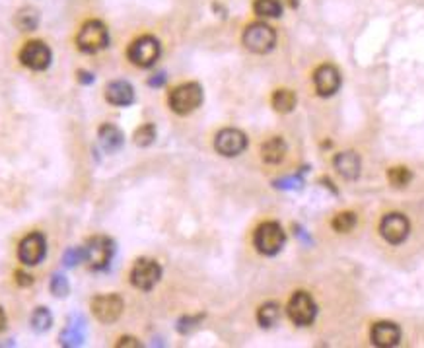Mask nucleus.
<instances>
[{
    "label": "nucleus",
    "instance_id": "31",
    "mask_svg": "<svg viewBox=\"0 0 424 348\" xmlns=\"http://www.w3.org/2000/svg\"><path fill=\"white\" fill-rule=\"evenodd\" d=\"M304 185V179L300 175H294V177H283V179H276L274 187L276 189H283V191H300Z\"/></svg>",
    "mask_w": 424,
    "mask_h": 348
},
{
    "label": "nucleus",
    "instance_id": "5",
    "mask_svg": "<svg viewBox=\"0 0 424 348\" xmlns=\"http://www.w3.org/2000/svg\"><path fill=\"white\" fill-rule=\"evenodd\" d=\"M162 54V45L154 37V35H141L137 37L129 49H127V57L132 65L139 68H150L156 65V61Z\"/></svg>",
    "mask_w": 424,
    "mask_h": 348
},
{
    "label": "nucleus",
    "instance_id": "34",
    "mask_svg": "<svg viewBox=\"0 0 424 348\" xmlns=\"http://www.w3.org/2000/svg\"><path fill=\"white\" fill-rule=\"evenodd\" d=\"M77 80L80 82V84H84V86H88V84H94V80H96V76L92 74V72H88V70H78L77 72Z\"/></svg>",
    "mask_w": 424,
    "mask_h": 348
},
{
    "label": "nucleus",
    "instance_id": "14",
    "mask_svg": "<svg viewBox=\"0 0 424 348\" xmlns=\"http://www.w3.org/2000/svg\"><path fill=\"white\" fill-rule=\"evenodd\" d=\"M314 84H316L317 96L331 98L341 88V72L333 65L317 66V70L314 72Z\"/></svg>",
    "mask_w": 424,
    "mask_h": 348
},
{
    "label": "nucleus",
    "instance_id": "21",
    "mask_svg": "<svg viewBox=\"0 0 424 348\" xmlns=\"http://www.w3.org/2000/svg\"><path fill=\"white\" fill-rule=\"evenodd\" d=\"M14 23L20 32H35L37 25H39V12L32 8V6H26L22 10H18Z\"/></svg>",
    "mask_w": 424,
    "mask_h": 348
},
{
    "label": "nucleus",
    "instance_id": "11",
    "mask_svg": "<svg viewBox=\"0 0 424 348\" xmlns=\"http://www.w3.org/2000/svg\"><path fill=\"white\" fill-rule=\"evenodd\" d=\"M160 278H162V267L154 259H139L134 263L131 271V283L134 288L148 292L160 283Z\"/></svg>",
    "mask_w": 424,
    "mask_h": 348
},
{
    "label": "nucleus",
    "instance_id": "19",
    "mask_svg": "<svg viewBox=\"0 0 424 348\" xmlns=\"http://www.w3.org/2000/svg\"><path fill=\"white\" fill-rule=\"evenodd\" d=\"M98 141H99V146H101L105 152L115 154V152H119L121 148H123V144H125V136H123V132H121L119 127H115V125H111V123H105V125H101V127H99Z\"/></svg>",
    "mask_w": 424,
    "mask_h": 348
},
{
    "label": "nucleus",
    "instance_id": "27",
    "mask_svg": "<svg viewBox=\"0 0 424 348\" xmlns=\"http://www.w3.org/2000/svg\"><path fill=\"white\" fill-rule=\"evenodd\" d=\"M154 141H156V127H154L152 123H146V125H142V127H139L134 131V144L137 146L146 148V146L154 144Z\"/></svg>",
    "mask_w": 424,
    "mask_h": 348
},
{
    "label": "nucleus",
    "instance_id": "4",
    "mask_svg": "<svg viewBox=\"0 0 424 348\" xmlns=\"http://www.w3.org/2000/svg\"><path fill=\"white\" fill-rule=\"evenodd\" d=\"M78 49L86 54H96L99 51H103L109 45V30L108 25L99 20H90L86 22L77 37Z\"/></svg>",
    "mask_w": 424,
    "mask_h": 348
},
{
    "label": "nucleus",
    "instance_id": "3",
    "mask_svg": "<svg viewBox=\"0 0 424 348\" xmlns=\"http://www.w3.org/2000/svg\"><path fill=\"white\" fill-rule=\"evenodd\" d=\"M241 41L245 45V49L255 54H267L271 53L276 45V32L272 30L269 23L265 22H253L245 28Z\"/></svg>",
    "mask_w": 424,
    "mask_h": 348
},
{
    "label": "nucleus",
    "instance_id": "22",
    "mask_svg": "<svg viewBox=\"0 0 424 348\" xmlns=\"http://www.w3.org/2000/svg\"><path fill=\"white\" fill-rule=\"evenodd\" d=\"M281 319V305L276 302H267L257 309V321L263 329H271L279 323Z\"/></svg>",
    "mask_w": 424,
    "mask_h": 348
},
{
    "label": "nucleus",
    "instance_id": "12",
    "mask_svg": "<svg viewBox=\"0 0 424 348\" xmlns=\"http://www.w3.org/2000/svg\"><path fill=\"white\" fill-rule=\"evenodd\" d=\"M123 309H125L123 298L117 294H101L92 300V314L105 325L115 323L123 316Z\"/></svg>",
    "mask_w": 424,
    "mask_h": 348
},
{
    "label": "nucleus",
    "instance_id": "28",
    "mask_svg": "<svg viewBox=\"0 0 424 348\" xmlns=\"http://www.w3.org/2000/svg\"><path fill=\"white\" fill-rule=\"evenodd\" d=\"M411 177H413V174H411L407 167H403V165L392 167V170L387 172V179H390V183H392L393 187H405L411 181Z\"/></svg>",
    "mask_w": 424,
    "mask_h": 348
},
{
    "label": "nucleus",
    "instance_id": "2",
    "mask_svg": "<svg viewBox=\"0 0 424 348\" xmlns=\"http://www.w3.org/2000/svg\"><path fill=\"white\" fill-rule=\"evenodd\" d=\"M205 99V94H203V88L196 82H185V84H179L175 86L172 92H170V98H168V103L174 113L177 115H189L193 113L195 109L201 108Z\"/></svg>",
    "mask_w": 424,
    "mask_h": 348
},
{
    "label": "nucleus",
    "instance_id": "37",
    "mask_svg": "<svg viewBox=\"0 0 424 348\" xmlns=\"http://www.w3.org/2000/svg\"><path fill=\"white\" fill-rule=\"evenodd\" d=\"M6 329V314H4V309L0 307V333Z\"/></svg>",
    "mask_w": 424,
    "mask_h": 348
},
{
    "label": "nucleus",
    "instance_id": "15",
    "mask_svg": "<svg viewBox=\"0 0 424 348\" xmlns=\"http://www.w3.org/2000/svg\"><path fill=\"white\" fill-rule=\"evenodd\" d=\"M372 342L380 348H393L401 342V329L392 321H378L372 327Z\"/></svg>",
    "mask_w": 424,
    "mask_h": 348
},
{
    "label": "nucleus",
    "instance_id": "32",
    "mask_svg": "<svg viewBox=\"0 0 424 348\" xmlns=\"http://www.w3.org/2000/svg\"><path fill=\"white\" fill-rule=\"evenodd\" d=\"M203 317L205 316H195V317H181L179 319V323H177V331L181 333V335H187V333H191L193 329H195L201 321H203Z\"/></svg>",
    "mask_w": 424,
    "mask_h": 348
},
{
    "label": "nucleus",
    "instance_id": "33",
    "mask_svg": "<svg viewBox=\"0 0 424 348\" xmlns=\"http://www.w3.org/2000/svg\"><path fill=\"white\" fill-rule=\"evenodd\" d=\"M14 280H16V284H18V286H22V288H28V286H32V284H33V276H32V274H28V272H23V271H16V272H14Z\"/></svg>",
    "mask_w": 424,
    "mask_h": 348
},
{
    "label": "nucleus",
    "instance_id": "7",
    "mask_svg": "<svg viewBox=\"0 0 424 348\" xmlns=\"http://www.w3.org/2000/svg\"><path fill=\"white\" fill-rule=\"evenodd\" d=\"M84 251H86V263L92 271H105L115 255V241L105 236H96L88 241Z\"/></svg>",
    "mask_w": 424,
    "mask_h": 348
},
{
    "label": "nucleus",
    "instance_id": "26",
    "mask_svg": "<svg viewBox=\"0 0 424 348\" xmlns=\"http://www.w3.org/2000/svg\"><path fill=\"white\" fill-rule=\"evenodd\" d=\"M331 226H333V229H335L337 234H348L350 229H354V226H356V214L350 212V210L339 212L337 216L333 218Z\"/></svg>",
    "mask_w": 424,
    "mask_h": 348
},
{
    "label": "nucleus",
    "instance_id": "23",
    "mask_svg": "<svg viewBox=\"0 0 424 348\" xmlns=\"http://www.w3.org/2000/svg\"><path fill=\"white\" fill-rule=\"evenodd\" d=\"M296 101H298L296 94H294L292 90H286V88L276 90V92L272 94V108H274V111H279V113H290V111H294Z\"/></svg>",
    "mask_w": 424,
    "mask_h": 348
},
{
    "label": "nucleus",
    "instance_id": "30",
    "mask_svg": "<svg viewBox=\"0 0 424 348\" xmlns=\"http://www.w3.org/2000/svg\"><path fill=\"white\" fill-rule=\"evenodd\" d=\"M86 261V251L84 247H70V249L65 251V257H63V263L65 267H77L80 263Z\"/></svg>",
    "mask_w": 424,
    "mask_h": 348
},
{
    "label": "nucleus",
    "instance_id": "9",
    "mask_svg": "<svg viewBox=\"0 0 424 348\" xmlns=\"http://www.w3.org/2000/svg\"><path fill=\"white\" fill-rule=\"evenodd\" d=\"M51 61H53V53H51L49 45L37 41V39L28 41L20 51V63L30 70H37V72L47 70L51 66Z\"/></svg>",
    "mask_w": 424,
    "mask_h": 348
},
{
    "label": "nucleus",
    "instance_id": "10",
    "mask_svg": "<svg viewBox=\"0 0 424 348\" xmlns=\"http://www.w3.org/2000/svg\"><path fill=\"white\" fill-rule=\"evenodd\" d=\"M47 255V241L41 232H32L28 234L20 245H18V259L26 267H35L43 261Z\"/></svg>",
    "mask_w": 424,
    "mask_h": 348
},
{
    "label": "nucleus",
    "instance_id": "35",
    "mask_svg": "<svg viewBox=\"0 0 424 348\" xmlns=\"http://www.w3.org/2000/svg\"><path fill=\"white\" fill-rule=\"evenodd\" d=\"M163 84H165V72H158V74H154V76L148 80V86L152 88H162Z\"/></svg>",
    "mask_w": 424,
    "mask_h": 348
},
{
    "label": "nucleus",
    "instance_id": "24",
    "mask_svg": "<svg viewBox=\"0 0 424 348\" xmlns=\"http://www.w3.org/2000/svg\"><path fill=\"white\" fill-rule=\"evenodd\" d=\"M253 10L259 18H281L283 16V2L281 0H255Z\"/></svg>",
    "mask_w": 424,
    "mask_h": 348
},
{
    "label": "nucleus",
    "instance_id": "20",
    "mask_svg": "<svg viewBox=\"0 0 424 348\" xmlns=\"http://www.w3.org/2000/svg\"><path fill=\"white\" fill-rule=\"evenodd\" d=\"M286 142L281 136H272L261 146V158L265 163H281L286 158Z\"/></svg>",
    "mask_w": 424,
    "mask_h": 348
},
{
    "label": "nucleus",
    "instance_id": "13",
    "mask_svg": "<svg viewBox=\"0 0 424 348\" xmlns=\"http://www.w3.org/2000/svg\"><path fill=\"white\" fill-rule=\"evenodd\" d=\"M214 148L220 156L236 158L248 148V136L239 129H222L214 139Z\"/></svg>",
    "mask_w": 424,
    "mask_h": 348
},
{
    "label": "nucleus",
    "instance_id": "18",
    "mask_svg": "<svg viewBox=\"0 0 424 348\" xmlns=\"http://www.w3.org/2000/svg\"><path fill=\"white\" fill-rule=\"evenodd\" d=\"M86 338V319L82 316L72 317L61 333V345L66 348L80 347Z\"/></svg>",
    "mask_w": 424,
    "mask_h": 348
},
{
    "label": "nucleus",
    "instance_id": "29",
    "mask_svg": "<svg viewBox=\"0 0 424 348\" xmlns=\"http://www.w3.org/2000/svg\"><path fill=\"white\" fill-rule=\"evenodd\" d=\"M49 288H51V294L57 296V298H66L68 292H70V284L59 272H54L53 276H51V286Z\"/></svg>",
    "mask_w": 424,
    "mask_h": 348
},
{
    "label": "nucleus",
    "instance_id": "16",
    "mask_svg": "<svg viewBox=\"0 0 424 348\" xmlns=\"http://www.w3.org/2000/svg\"><path fill=\"white\" fill-rule=\"evenodd\" d=\"M333 167L343 179L347 181H356L360 177V170H362V162L360 156L354 150H347V152H339L333 158Z\"/></svg>",
    "mask_w": 424,
    "mask_h": 348
},
{
    "label": "nucleus",
    "instance_id": "38",
    "mask_svg": "<svg viewBox=\"0 0 424 348\" xmlns=\"http://www.w3.org/2000/svg\"><path fill=\"white\" fill-rule=\"evenodd\" d=\"M283 4H286L288 8H298L300 6V0H281Z\"/></svg>",
    "mask_w": 424,
    "mask_h": 348
},
{
    "label": "nucleus",
    "instance_id": "8",
    "mask_svg": "<svg viewBox=\"0 0 424 348\" xmlns=\"http://www.w3.org/2000/svg\"><path fill=\"white\" fill-rule=\"evenodd\" d=\"M380 234L383 240L392 245H401L411 234V222L401 212H390L381 218Z\"/></svg>",
    "mask_w": 424,
    "mask_h": 348
},
{
    "label": "nucleus",
    "instance_id": "36",
    "mask_svg": "<svg viewBox=\"0 0 424 348\" xmlns=\"http://www.w3.org/2000/svg\"><path fill=\"white\" fill-rule=\"evenodd\" d=\"M117 347H141V342L132 337H123V338H119Z\"/></svg>",
    "mask_w": 424,
    "mask_h": 348
},
{
    "label": "nucleus",
    "instance_id": "25",
    "mask_svg": "<svg viewBox=\"0 0 424 348\" xmlns=\"http://www.w3.org/2000/svg\"><path fill=\"white\" fill-rule=\"evenodd\" d=\"M30 325L35 333H45L53 325V314L47 307H35L30 317Z\"/></svg>",
    "mask_w": 424,
    "mask_h": 348
},
{
    "label": "nucleus",
    "instance_id": "6",
    "mask_svg": "<svg viewBox=\"0 0 424 348\" xmlns=\"http://www.w3.org/2000/svg\"><path fill=\"white\" fill-rule=\"evenodd\" d=\"M286 314H288L294 325L307 327L316 321L317 305L312 296L300 290V292H294L292 298H290V302L286 305Z\"/></svg>",
    "mask_w": 424,
    "mask_h": 348
},
{
    "label": "nucleus",
    "instance_id": "1",
    "mask_svg": "<svg viewBox=\"0 0 424 348\" xmlns=\"http://www.w3.org/2000/svg\"><path fill=\"white\" fill-rule=\"evenodd\" d=\"M284 243H286V234H284L283 226L279 222H263L257 226L255 234H253V245L255 249L259 251L261 255L267 257H274L283 251Z\"/></svg>",
    "mask_w": 424,
    "mask_h": 348
},
{
    "label": "nucleus",
    "instance_id": "17",
    "mask_svg": "<svg viewBox=\"0 0 424 348\" xmlns=\"http://www.w3.org/2000/svg\"><path fill=\"white\" fill-rule=\"evenodd\" d=\"M105 99H108L111 105L127 108V105L134 103V88H132L127 80L109 82L108 88H105Z\"/></svg>",
    "mask_w": 424,
    "mask_h": 348
}]
</instances>
